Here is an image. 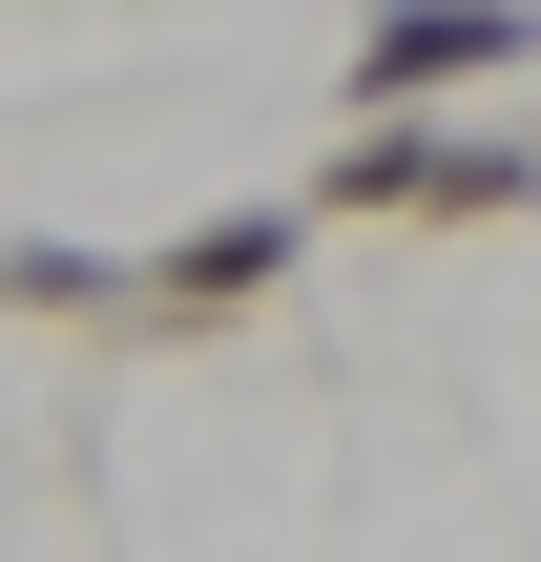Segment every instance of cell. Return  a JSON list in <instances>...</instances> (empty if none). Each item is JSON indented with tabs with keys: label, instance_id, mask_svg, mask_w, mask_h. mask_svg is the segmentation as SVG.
<instances>
[{
	"label": "cell",
	"instance_id": "obj_4",
	"mask_svg": "<svg viewBox=\"0 0 541 562\" xmlns=\"http://www.w3.org/2000/svg\"><path fill=\"white\" fill-rule=\"evenodd\" d=\"M0 313H63V334H125V250H83V229H21V250H0Z\"/></svg>",
	"mask_w": 541,
	"mask_h": 562
},
{
	"label": "cell",
	"instance_id": "obj_2",
	"mask_svg": "<svg viewBox=\"0 0 541 562\" xmlns=\"http://www.w3.org/2000/svg\"><path fill=\"white\" fill-rule=\"evenodd\" d=\"M541 63V0H375L354 21V104H459V83H521Z\"/></svg>",
	"mask_w": 541,
	"mask_h": 562
},
{
	"label": "cell",
	"instance_id": "obj_1",
	"mask_svg": "<svg viewBox=\"0 0 541 562\" xmlns=\"http://www.w3.org/2000/svg\"><path fill=\"white\" fill-rule=\"evenodd\" d=\"M313 209L334 229H500V209H541V146L521 125H438V104H354L313 146Z\"/></svg>",
	"mask_w": 541,
	"mask_h": 562
},
{
	"label": "cell",
	"instance_id": "obj_3",
	"mask_svg": "<svg viewBox=\"0 0 541 562\" xmlns=\"http://www.w3.org/2000/svg\"><path fill=\"white\" fill-rule=\"evenodd\" d=\"M292 250H313V209H208V229H167L125 271V334H229V313L292 292Z\"/></svg>",
	"mask_w": 541,
	"mask_h": 562
}]
</instances>
